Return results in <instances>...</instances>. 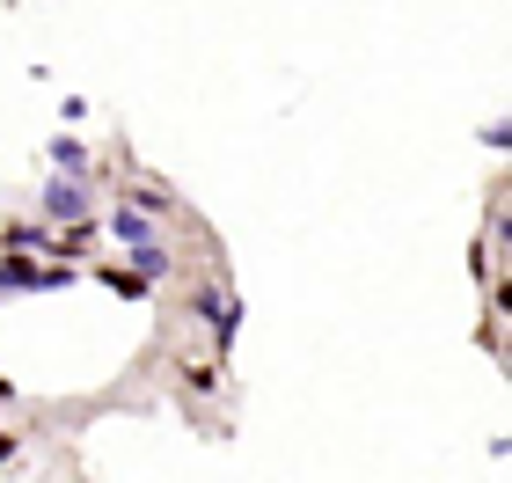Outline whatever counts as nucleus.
<instances>
[{
	"label": "nucleus",
	"mask_w": 512,
	"mask_h": 483,
	"mask_svg": "<svg viewBox=\"0 0 512 483\" xmlns=\"http://www.w3.org/2000/svg\"><path fill=\"white\" fill-rule=\"evenodd\" d=\"M44 220H59V227H74L96 213V191H88V176H44Z\"/></svg>",
	"instance_id": "nucleus-1"
},
{
	"label": "nucleus",
	"mask_w": 512,
	"mask_h": 483,
	"mask_svg": "<svg viewBox=\"0 0 512 483\" xmlns=\"http://www.w3.org/2000/svg\"><path fill=\"white\" fill-rule=\"evenodd\" d=\"M154 235H161L154 213H139L132 198H125V205H110V242H125V249H132V242H154Z\"/></svg>",
	"instance_id": "nucleus-2"
},
{
	"label": "nucleus",
	"mask_w": 512,
	"mask_h": 483,
	"mask_svg": "<svg viewBox=\"0 0 512 483\" xmlns=\"http://www.w3.org/2000/svg\"><path fill=\"white\" fill-rule=\"evenodd\" d=\"M96 286H110L118 301H147V293H154V279H139L132 264H103V271H96Z\"/></svg>",
	"instance_id": "nucleus-3"
},
{
	"label": "nucleus",
	"mask_w": 512,
	"mask_h": 483,
	"mask_svg": "<svg viewBox=\"0 0 512 483\" xmlns=\"http://www.w3.org/2000/svg\"><path fill=\"white\" fill-rule=\"evenodd\" d=\"M0 249H22V257H37V249H52V227L15 220V227H0Z\"/></svg>",
	"instance_id": "nucleus-4"
},
{
	"label": "nucleus",
	"mask_w": 512,
	"mask_h": 483,
	"mask_svg": "<svg viewBox=\"0 0 512 483\" xmlns=\"http://www.w3.org/2000/svg\"><path fill=\"white\" fill-rule=\"evenodd\" d=\"M132 205H139V213H154V220H169V213H176V191L147 176V183H132Z\"/></svg>",
	"instance_id": "nucleus-5"
},
{
	"label": "nucleus",
	"mask_w": 512,
	"mask_h": 483,
	"mask_svg": "<svg viewBox=\"0 0 512 483\" xmlns=\"http://www.w3.org/2000/svg\"><path fill=\"white\" fill-rule=\"evenodd\" d=\"M132 271H139V279H169V242H132Z\"/></svg>",
	"instance_id": "nucleus-6"
},
{
	"label": "nucleus",
	"mask_w": 512,
	"mask_h": 483,
	"mask_svg": "<svg viewBox=\"0 0 512 483\" xmlns=\"http://www.w3.org/2000/svg\"><path fill=\"white\" fill-rule=\"evenodd\" d=\"M52 176H96L88 169V147L81 140H52Z\"/></svg>",
	"instance_id": "nucleus-7"
},
{
	"label": "nucleus",
	"mask_w": 512,
	"mask_h": 483,
	"mask_svg": "<svg viewBox=\"0 0 512 483\" xmlns=\"http://www.w3.org/2000/svg\"><path fill=\"white\" fill-rule=\"evenodd\" d=\"M227 308H235V293H220V279H205V286L191 293V315H205V322H220Z\"/></svg>",
	"instance_id": "nucleus-8"
},
{
	"label": "nucleus",
	"mask_w": 512,
	"mask_h": 483,
	"mask_svg": "<svg viewBox=\"0 0 512 483\" xmlns=\"http://www.w3.org/2000/svg\"><path fill=\"white\" fill-rule=\"evenodd\" d=\"M15 462V440H8V432H0V469H8Z\"/></svg>",
	"instance_id": "nucleus-9"
}]
</instances>
